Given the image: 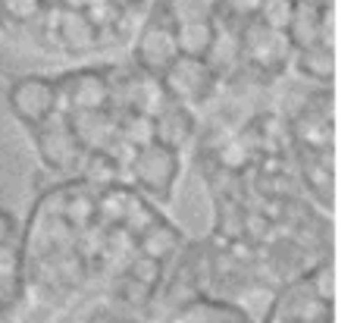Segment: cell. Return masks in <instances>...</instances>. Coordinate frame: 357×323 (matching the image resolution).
<instances>
[{
  "label": "cell",
  "instance_id": "cell-2",
  "mask_svg": "<svg viewBox=\"0 0 357 323\" xmlns=\"http://www.w3.org/2000/svg\"><path fill=\"white\" fill-rule=\"evenodd\" d=\"M6 110L50 179L129 186L157 148L188 154L197 117L132 60L29 73L6 82Z\"/></svg>",
  "mask_w": 357,
  "mask_h": 323
},
{
  "label": "cell",
  "instance_id": "cell-1",
  "mask_svg": "<svg viewBox=\"0 0 357 323\" xmlns=\"http://www.w3.org/2000/svg\"><path fill=\"white\" fill-rule=\"evenodd\" d=\"M185 239L129 186L50 179L19 232L25 314L63 317L94 305L144 317Z\"/></svg>",
  "mask_w": 357,
  "mask_h": 323
},
{
  "label": "cell",
  "instance_id": "cell-6",
  "mask_svg": "<svg viewBox=\"0 0 357 323\" xmlns=\"http://www.w3.org/2000/svg\"><path fill=\"white\" fill-rule=\"evenodd\" d=\"M335 276L333 257L320 261L298 280L279 286L270 295V305L260 323H333Z\"/></svg>",
  "mask_w": 357,
  "mask_h": 323
},
{
  "label": "cell",
  "instance_id": "cell-4",
  "mask_svg": "<svg viewBox=\"0 0 357 323\" xmlns=\"http://www.w3.org/2000/svg\"><path fill=\"white\" fill-rule=\"evenodd\" d=\"M285 129L291 167L298 173L304 195L317 211L333 217L335 201V119L333 88L298 82L289 94L276 100Z\"/></svg>",
  "mask_w": 357,
  "mask_h": 323
},
{
  "label": "cell",
  "instance_id": "cell-7",
  "mask_svg": "<svg viewBox=\"0 0 357 323\" xmlns=\"http://www.w3.org/2000/svg\"><path fill=\"white\" fill-rule=\"evenodd\" d=\"M157 320H163V323H254L245 305L222 301V299H204V295L173 308L169 314H163Z\"/></svg>",
  "mask_w": 357,
  "mask_h": 323
},
{
  "label": "cell",
  "instance_id": "cell-5",
  "mask_svg": "<svg viewBox=\"0 0 357 323\" xmlns=\"http://www.w3.org/2000/svg\"><path fill=\"white\" fill-rule=\"evenodd\" d=\"M291 69L304 85L333 88L335 75V0H291L285 25Z\"/></svg>",
  "mask_w": 357,
  "mask_h": 323
},
{
  "label": "cell",
  "instance_id": "cell-3",
  "mask_svg": "<svg viewBox=\"0 0 357 323\" xmlns=\"http://www.w3.org/2000/svg\"><path fill=\"white\" fill-rule=\"evenodd\" d=\"M151 0H0V38L63 66L129 54Z\"/></svg>",
  "mask_w": 357,
  "mask_h": 323
}]
</instances>
